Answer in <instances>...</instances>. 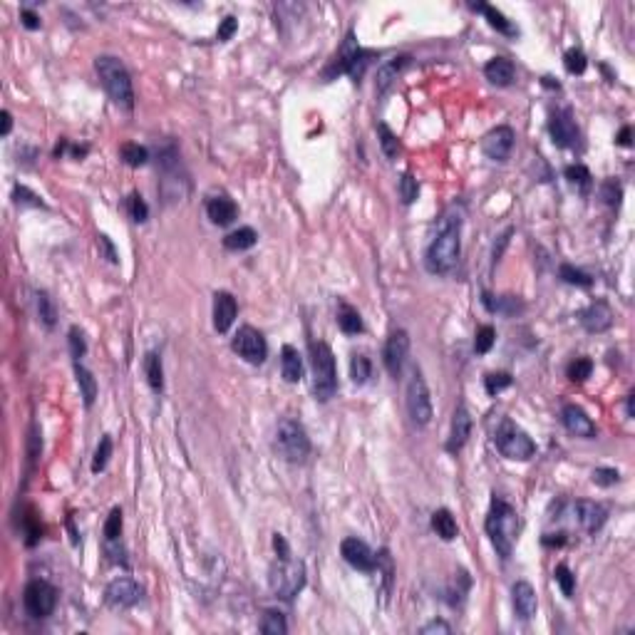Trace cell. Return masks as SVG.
<instances>
[{
    "label": "cell",
    "mask_w": 635,
    "mask_h": 635,
    "mask_svg": "<svg viewBox=\"0 0 635 635\" xmlns=\"http://www.w3.org/2000/svg\"><path fill=\"white\" fill-rule=\"evenodd\" d=\"M462 253V208L452 203L437 219L432 241L425 251V266L434 276H447L460 263Z\"/></svg>",
    "instance_id": "obj_1"
},
{
    "label": "cell",
    "mask_w": 635,
    "mask_h": 635,
    "mask_svg": "<svg viewBox=\"0 0 635 635\" xmlns=\"http://www.w3.org/2000/svg\"><path fill=\"white\" fill-rule=\"evenodd\" d=\"M519 514L516 509L512 507L509 502H504L502 497H494L491 499V509L486 514V536H489L491 546L497 549V554L502 559H509L514 551V544L519 539Z\"/></svg>",
    "instance_id": "obj_2"
},
{
    "label": "cell",
    "mask_w": 635,
    "mask_h": 635,
    "mask_svg": "<svg viewBox=\"0 0 635 635\" xmlns=\"http://www.w3.org/2000/svg\"><path fill=\"white\" fill-rule=\"evenodd\" d=\"M95 69L102 80V87L107 90L109 100L114 105L124 109L134 107V87H132V77H129L127 65L122 62L114 55H100L95 60Z\"/></svg>",
    "instance_id": "obj_3"
},
{
    "label": "cell",
    "mask_w": 635,
    "mask_h": 635,
    "mask_svg": "<svg viewBox=\"0 0 635 635\" xmlns=\"http://www.w3.org/2000/svg\"><path fill=\"white\" fill-rule=\"evenodd\" d=\"M310 365H313V392L315 400L328 402L337 392L335 355L326 340L310 342Z\"/></svg>",
    "instance_id": "obj_4"
},
{
    "label": "cell",
    "mask_w": 635,
    "mask_h": 635,
    "mask_svg": "<svg viewBox=\"0 0 635 635\" xmlns=\"http://www.w3.org/2000/svg\"><path fill=\"white\" fill-rule=\"evenodd\" d=\"M271 591L281 601H293L305 588V563L298 559H276L268 571Z\"/></svg>",
    "instance_id": "obj_5"
},
{
    "label": "cell",
    "mask_w": 635,
    "mask_h": 635,
    "mask_svg": "<svg viewBox=\"0 0 635 635\" xmlns=\"http://www.w3.org/2000/svg\"><path fill=\"white\" fill-rule=\"evenodd\" d=\"M276 449L278 454L283 457L286 462L290 464H303L308 460L310 454V439L305 427L300 425L298 420H286L278 422V429H276Z\"/></svg>",
    "instance_id": "obj_6"
},
{
    "label": "cell",
    "mask_w": 635,
    "mask_h": 635,
    "mask_svg": "<svg viewBox=\"0 0 635 635\" xmlns=\"http://www.w3.org/2000/svg\"><path fill=\"white\" fill-rule=\"evenodd\" d=\"M494 444L507 460L514 462H528L536 454V442L512 420L499 422L497 432H494Z\"/></svg>",
    "instance_id": "obj_7"
},
{
    "label": "cell",
    "mask_w": 635,
    "mask_h": 635,
    "mask_svg": "<svg viewBox=\"0 0 635 635\" xmlns=\"http://www.w3.org/2000/svg\"><path fill=\"white\" fill-rule=\"evenodd\" d=\"M407 412L417 427H427L432 422V397L420 370H412V377L407 382Z\"/></svg>",
    "instance_id": "obj_8"
},
{
    "label": "cell",
    "mask_w": 635,
    "mask_h": 635,
    "mask_svg": "<svg viewBox=\"0 0 635 635\" xmlns=\"http://www.w3.org/2000/svg\"><path fill=\"white\" fill-rule=\"evenodd\" d=\"M22 606L32 618H48L58 606V588L43 578H35L22 591Z\"/></svg>",
    "instance_id": "obj_9"
},
{
    "label": "cell",
    "mask_w": 635,
    "mask_h": 635,
    "mask_svg": "<svg viewBox=\"0 0 635 635\" xmlns=\"http://www.w3.org/2000/svg\"><path fill=\"white\" fill-rule=\"evenodd\" d=\"M231 347H234V350L239 352V358H243L248 365H261V363H266V358H268L266 337H263L261 330H256V328H251V326L239 328Z\"/></svg>",
    "instance_id": "obj_10"
},
{
    "label": "cell",
    "mask_w": 635,
    "mask_h": 635,
    "mask_svg": "<svg viewBox=\"0 0 635 635\" xmlns=\"http://www.w3.org/2000/svg\"><path fill=\"white\" fill-rule=\"evenodd\" d=\"M549 134L551 142L561 149H576L581 145V132L576 127L571 109H556L549 117Z\"/></svg>",
    "instance_id": "obj_11"
},
{
    "label": "cell",
    "mask_w": 635,
    "mask_h": 635,
    "mask_svg": "<svg viewBox=\"0 0 635 635\" xmlns=\"http://www.w3.org/2000/svg\"><path fill=\"white\" fill-rule=\"evenodd\" d=\"M407 355H410V335L405 330H392L387 342H385V350H382V360H385V368L392 377H400L402 368L407 363Z\"/></svg>",
    "instance_id": "obj_12"
},
{
    "label": "cell",
    "mask_w": 635,
    "mask_h": 635,
    "mask_svg": "<svg viewBox=\"0 0 635 635\" xmlns=\"http://www.w3.org/2000/svg\"><path fill=\"white\" fill-rule=\"evenodd\" d=\"M514 142H516V134H514L512 127H507V124L504 127H494L481 139V152L491 161H507L514 152Z\"/></svg>",
    "instance_id": "obj_13"
},
{
    "label": "cell",
    "mask_w": 635,
    "mask_h": 635,
    "mask_svg": "<svg viewBox=\"0 0 635 635\" xmlns=\"http://www.w3.org/2000/svg\"><path fill=\"white\" fill-rule=\"evenodd\" d=\"M105 601H107V606H112V608H132V606H137L139 601H142V588H139V583L132 581V578L119 576L107 583V588H105Z\"/></svg>",
    "instance_id": "obj_14"
},
{
    "label": "cell",
    "mask_w": 635,
    "mask_h": 635,
    "mask_svg": "<svg viewBox=\"0 0 635 635\" xmlns=\"http://www.w3.org/2000/svg\"><path fill=\"white\" fill-rule=\"evenodd\" d=\"M340 554L352 568H358V571H363V573H370L377 568V559H375L373 549H370L363 539H358V536H347V539H342Z\"/></svg>",
    "instance_id": "obj_15"
},
{
    "label": "cell",
    "mask_w": 635,
    "mask_h": 635,
    "mask_svg": "<svg viewBox=\"0 0 635 635\" xmlns=\"http://www.w3.org/2000/svg\"><path fill=\"white\" fill-rule=\"evenodd\" d=\"M561 422H563V427L573 434V437H581V439H593L598 434L596 425L593 420L586 415V410L578 405H566L561 410Z\"/></svg>",
    "instance_id": "obj_16"
},
{
    "label": "cell",
    "mask_w": 635,
    "mask_h": 635,
    "mask_svg": "<svg viewBox=\"0 0 635 635\" xmlns=\"http://www.w3.org/2000/svg\"><path fill=\"white\" fill-rule=\"evenodd\" d=\"M512 606L519 620H531L539 610V596L528 581H516L512 588Z\"/></svg>",
    "instance_id": "obj_17"
},
{
    "label": "cell",
    "mask_w": 635,
    "mask_h": 635,
    "mask_svg": "<svg viewBox=\"0 0 635 635\" xmlns=\"http://www.w3.org/2000/svg\"><path fill=\"white\" fill-rule=\"evenodd\" d=\"M573 514H576V521L581 523V528L586 531V534H596V531H601L603 523H606V519H608V512H606L601 504L588 502V499H578V502L573 504Z\"/></svg>",
    "instance_id": "obj_18"
},
{
    "label": "cell",
    "mask_w": 635,
    "mask_h": 635,
    "mask_svg": "<svg viewBox=\"0 0 635 635\" xmlns=\"http://www.w3.org/2000/svg\"><path fill=\"white\" fill-rule=\"evenodd\" d=\"M469 434H472L469 410H467L464 402H460V405H457V410H454V415H452V429H449L447 452H452V454L460 452V449L467 444V439H469Z\"/></svg>",
    "instance_id": "obj_19"
},
{
    "label": "cell",
    "mask_w": 635,
    "mask_h": 635,
    "mask_svg": "<svg viewBox=\"0 0 635 635\" xmlns=\"http://www.w3.org/2000/svg\"><path fill=\"white\" fill-rule=\"evenodd\" d=\"M360 53V45L358 40H355V32H347L345 40H342L340 50L335 53V58L330 60V65L326 67V72H323V77H326V82H330L335 75H342V72H347L352 65V60H355V55Z\"/></svg>",
    "instance_id": "obj_20"
},
{
    "label": "cell",
    "mask_w": 635,
    "mask_h": 635,
    "mask_svg": "<svg viewBox=\"0 0 635 635\" xmlns=\"http://www.w3.org/2000/svg\"><path fill=\"white\" fill-rule=\"evenodd\" d=\"M581 326L588 333H606L613 326V310L606 300H596L586 310H581Z\"/></svg>",
    "instance_id": "obj_21"
},
{
    "label": "cell",
    "mask_w": 635,
    "mask_h": 635,
    "mask_svg": "<svg viewBox=\"0 0 635 635\" xmlns=\"http://www.w3.org/2000/svg\"><path fill=\"white\" fill-rule=\"evenodd\" d=\"M236 313H239V305H236V298L226 290H219L214 295V328L216 333H229V328L234 326Z\"/></svg>",
    "instance_id": "obj_22"
},
{
    "label": "cell",
    "mask_w": 635,
    "mask_h": 635,
    "mask_svg": "<svg viewBox=\"0 0 635 635\" xmlns=\"http://www.w3.org/2000/svg\"><path fill=\"white\" fill-rule=\"evenodd\" d=\"M407 62H410V55H397V58L380 65L377 77H375V90H377V95H385V92L395 85V80L400 77L402 69L407 67Z\"/></svg>",
    "instance_id": "obj_23"
},
{
    "label": "cell",
    "mask_w": 635,
    "mask_h": 635,
    "mask_svg": "<svg viewBox=\"0 0 635 635\" xmlns=\"http://www.w3.org/2000/svg\"><path fill=\"white\" fill-rule=\"evenodd\" d=\"M206 214L216 226H229L239 216V206L234 203V199L221 194V196H211L206 201Z\"/></svg>",
    "instance_id": "obj_24"
},
{
    "label": "cell",
    "mask_w": 635,
    "mask_h": 635,
    "mask_svg": "<svg viewBox=\"0 0 635 635\" xmlns=\"http://www.w3.org/2000/svg\"><path fill=\"white\" fill-rule=\"evenodd\" d=\"M469 8L474 13H481V15L486 18V22H489V25L494 27L497 32L507 35V38H516V35H519L516 25H514V22L509 20V18L504 15L502 11H497L494 6H486V3H469Z\"/></svg>",
    "instance_id": "obj_25"
},
{
    "label": "cell",
    "mask_w": 635,
    "mask_h": 635,
    "mask_svg": "<svg viewBox=\"0 0 635 635\" xmlns=\"http://www.w3.org/2000/svg\"><path fill=\"white\" fill-rule=\"evenodd\" d=\"M514 75H516V67L507 58H491L484 65V77L497 87H509L514 82Z\"/></svg>",
    "instance_id": "obj_26"
},
{
    "label": "cell",
    "mask_w": 635,
    "mask_h": 635,
    "mask_svg": "<svg viewBox=\"0 0 635 635\" xmlns=\"http://www.w3.org/2000/svg\"><path fill=\"white\" fill-rule=\"evenodd\" d=\"M281 373L286 382H300L303 380V358L293 345H283L281 350Z\"/></svg>",
    "instance_id": "obj_27"
},
{
    "label": "cell",
    "mask_w": 635,
    "mask_h": 635,
    "mask_svg": "<svg viewBox=\"0 0 635 635\" xmlns=\"http://www.w3.org/2000/svg\"><path fill=\"white\" fill-rule=\"evenodd\" d=\"M337 328H340L345 335H358V333L365 330L363 318H360L358 308H352L350 303H340L337 308Z\"/></svg>",
    "instance_id": "obj_28"
},
{
    "label": "cell",
    "mask_w": 635,
    "mask_h": 635,
    "mask_svg": "<svg viewBox=\"0 0 635 635\" xmlns=\"http://www.w3.org/2000/svg\"><path fill=\"white\" fill-rule=\"evenodd\" d=\"M258 241V234L251 229V226H241V229L231 231L229 236L224 239V246L229 248V251H248V248H253Z\"/></svg>",
    "instance_id": "obj_29"
},
{
    "label": "cell",
    "mask_w": 635,
    "mask_h": 635,
    "mask_svg": "<svg viewBox=\"0 0 635 635\" xmlns=\"http://www.w3.org/2000/svg\"><path fill=\"white\" fill-rule=\"evenodd\" d=\"M432 528L437 531L439 539H444V541H454L457 539V534H460L457 521H454V516H452L449 509H437V512L432 514Z\"/></svg>",
    "instance_id": "obj_30"
},
{
    "label": "cell",
    "mask_w": 635,
    "mask_h": 635,
    "mask_svg": "<svg viewBox=\"0 0 635 635\" xmlns=\"http://www.w3.org/2000/svg\"><path fill=\"white\" fill-rule=\"evenodd\" d=\"M75 380H77V385H80V395H82V400H85V407H92L95 405V400H97L95 375H92L85 365L75 363Z\"/></svg>",
    "instance_id": "obj_31"
},
{
    "label": "cell",
    "mask_w": 635,
    "mask_h": 635,
    "mask_svg": "<svg viewBox=\"0 0 635 635\" xmlns=\"http://www.w3.org/2000/svg\"><path fill=\"white\" fill-rule=\"evenodd\" d=\"M481 300H484L486 310H491V313H502V315H514L516 310L523 308V305L519 303V298H514V295H499V298H494V295L484 293Z\"/></svg>",
    "instance_id": "obj_32"
},
{
    "label": "cell",
    "mask_w": 635,
    "mask_h": 635,
    "mask_svg": "<svg viewBox=\"0 0 635 635\" xmlns=\"http://www.w3.org/2000/svg\"><path fill=\"white\" fill-rule=\"evenodd\" d=\"M145 373H147V382L154 392L164 390V370H161V358L156 352H147L145 358Z\"/></svg>",
    "instance_id": "obj_33"
},
{
    "label": "cell",
    "mask_w": 635,
    "mask_h": 635,
    "mask_svg": "<svg viewBox=\"0 0 635 635\" xmlns=\"http://www.w3.org/2000/svg\"><path fill=\"white\" fill-rule=\"evenodd\" d=\"M563 174H566V179L573 184V187L578 189L581 194H588L593 189V176L591 171H588V166L583 164H571L563 169Z\"/></svg>",
    "instance_id": "obj_34"
},
{
    "label": "cell",
    "mask_w": 635,
    "mask_h": 635,
    "mask_svg": "<svg viewBox=\"0 0 635 635\" xmlns=\"http://www.w3.org/2000/svg\"><path fill=\"white\" fill-rule=\"evenodd\" d=\"M261 633L266 635H286L288 633V623H286V615L281 610H266L261 618Z\"/></svg>",
    "instance_id": "obj_35"
},
{
    "label": "cell",
    "mask_w": 635,
    "mask_h": 635,
    "mask_svg": "<svg viewBox=\"0 0 635 635\" xmlns=\"http://www.w3.org/2000/svg\"><path fill=\"white\" fill-rule=\"evenodd\" d=\"M377 139H380V147H382V154L387 159H395L400 154V139H397V134L385 122L377 124Z\"/></svg>",
    "instance_id": "obj_36"
},
{
    "label": "cell",
    "mask_w": 635,
    "mask_h": 635,
    "mask_svg": "<svg viewBox=\"0 0 635 635\" xmlns=\"http://www.w3.org/2000/svg\"><path fill=\"white\" fill-rule=\"evenodd\" d=\"M119 154H122L124 164L134 166V169H137V166H145L147 161H149V152H147V147L134 145V142H127V145H122Z\"/></svg>",
    "instance_id": "obj_37"
},
{
    "label": "cell",
    "mask_w": 635,
    "mask_h": 635,
    "mask_svg": "<svg viewBox=\"0 0 635 635\" xmlns=\"http://www.w3.org/2000/svg\"><path fill=\"white\" fill-rule=\"evenodd\" d=\"M373 375V363L365 355H352L350 358V377L355 385H365Z\"/></svg>",
    "instance_id": "obj_38"
},
{
    "label": "cell",
    "mask_w": 635,
    "mask_h": 635,
    "mask_svg": "<svg viewBox=\"0 0 635 635\" xmlns=\"http://www.w3.org/2000/svg\"><path fill=\"white\" fill-rule=\"evenodd\" d=\"M559 276H561V281H566L568 286H578V288H591L593 286V278L588 276V273L573 268L571 263H563V266L559 268Z\"/></svg>",
    "instance_id": "obj_39"
},
{
    "label": "cell",
    "mask_w": 635,
    "mask_h": 635,
    "mask_svg": "<svg viewBox=\"0 0 635 635\" xmlns=\"http://www.w3.org/2000/svg\"><path fill=\"white\" fill-rule=\"evenodd\" d=\"M377 58V53L375 50H363L360 48V53L355 55V60H352L350 69H347V75L352 77V82H360L365 75V69H368V65L373 62V60Z\"/></svg>",
    "instance_id": "obj_40"
},
{
    "label": "cell",
    "mask_w": 635,
    "mask_h": 635,
    "mask_svg": "<svg viewBox=\"0 0 635 635\" xmlns=\"http://www.w3.org/2000/svg\"><path fill=\"white\" fill-rule=\"evenodd\" d=\"M109 457H112V437H109V434H105V437L100 439V444H97L95 457H92V472H95V474H100V472L107 467Z\"/></svg>",
    "instance_id": "obj_41"
},
{
    "label": "cell",
    "mask_w": 635,
    "mask_h": 635,
    "mask_svg": "<svg viewBox=\"0 0 635 635\" xmlns=\"http://www.w3.org/2000/svg\"><path fill=\"white\" fill-rule=\"evenodd\" d=\"M35 300H38V315H40V321H43L48 328H53V326H55V321H58V310H55L53 298H50V295L45 293V290H38Z\"/></svg>",
    "instance_id": "obj_42"
},
{
    "label": "cell",
    "mask_w": 635,
    "mask_h": 635,
    "mask_svg": "<svg viewBox=\"0 0 635 635\" xmlns=\"http://www.w3.org/2000/svg\"><path fill=\"white\" fill-rule=\"evenodd\" d=\"M563 67H566L571 75H583L588 67V60H586V55H583V50L581 48L566 50V55H563Z\"/></svg>",
    "instance_id": "obj_43"
},
{
    "label": "cell",
    "mask_w": 635,
    "mask_h": 635,
    "mask_svg": "<svg viewBox=\"0 0 635 635\" xmlns=\"http://www.w3.org/2000/svg\"><path fill=\"white\" fill-rule=\"evenodd\" d=\"M554 578H556V583L561 586V591H563V596L571 598L573 591H576V576L571 573V568H568L566 563H559L556 571H554Z\"/></svg>",
    "instance_id": "obj_44"
},
{
    "label": "cell",
    "mask_w": 635,
    "mask_h": 635,
    "mask_svg": "<svg viewBox=\"0 0 635 635\" xmlns=\"http://www.w3.org/2000/svg\"><path fill=\"white\" fill-rule=\"evenodd\" d=\"M601 199H603L606 206L615 208L620 203V199H623V187H620L615 179H606V182L601 184Z\"/></svg>",
    "instance_id": "obj_45"
},
{
    "label": "cell",
    "mask_w": 635,
    "mask_h": 635,
    "mask_svg": "<svg viewBox=\"0 0 635 635\" xmlns=\"http://www.w3.org/2000/svg\"><path fill=\"white\" fill-rule=\"evenodd\" d=\"M122 509L114 507L112 512H109L107 521H105V539L107 541H119V536H122Z\"/></svg>",
    "instance_id": "obj_46"
},
{
    "label": "cell",
    "mask_w": 635,
    "mask_h": 635,
    "mask_svg": "<svg viewBox=\"0 0 635 635\" xmlns=\"http://www.w3.org/2000/svg\"><path fill=\"white\" fill-rule=\"evenodd\" d=\"M69 352H72V358H75V363H80L82 358H85V352H87V340H85V333L80 330L77 326L69 328Z\"/></svg>",
    "instance_id": "obj_47"
},
{
    "label": "cell",
    "mask_w": 635,
    "mask_h": 635,
    "mask_svg": "<svg viewBox=\"0 0 635 635\" xmlns=\"http://www.w3.org/2000/svg\"><path fill=\"white\" fill-rule=\"evenodd\" d=\"M568 377L573 380V382H583V380L591 377L593 373V360L591 358H576L571 365H568Z\"/></svg>",
    "instance_id": "obj_48"
},
{
    "label": "cell",
    "mask_w": 635,
    "mask_h": 635,
    "mask_svg": "<svg viewBox=\"0 0 635 635\" xmlns=\"http://www.w3.org/2000/svg\"><path fill=\"white\" fill-rule=\"evenodd\" d=\"M397 189H400L402 203H412L417 199V194H420V184H417V179L410 174V171L400 176V184H397Z\"/></svg>",
    "instance_id": "obj_49"
},
{
    "label": "cell",
    "mask_w": 635,
    "mask_h": 635,
    "mask_svg": "<svg viewBox=\"0 0 635 635\" xmlns=\"http://www.w3.org/2000/svg\"><path fill=\"white\" fill-rule=\"evenodd\" d=\"M509 385H512V375L509 373H489L484 377V387H486V392H489L491 397L499 395L502 390H507Z\"/></svg>",
    "instance_id": "obj_50"
},
{
    "label": "cell",
    "mask_w": 635,
    "mask_h": 635,
    "mask_svg": "<svg viewBox=\"0 0 635 635\" xmlns=\"http://www.w3.org/2000/svg\"><path fill=\"white\" fill-rule=\"evenodd\" d=\"M127 206H129V216H132L137 224H145V221L149 219V206H147V201L139 196L137 192L127 199Z\"/></svg>",
    "instance_id": "obj_51"
},
{
    "label": "cell",
    "mask_w": 635,
    "mask_h": 635,
    "mask_svg": "<svg viewBox=\"0 0 635 635\" xmlns=\"http://www.w3.org/2000/svg\"><path fill=\"white\" fill-rule=\"evenodd\" d=\"M494 340H497V330L491 326H481L474 337V350L479 352V355H486V352L491 350V345H494Z\"/></svg>",
    "instance_id": "obj_52"
},
{
    "label": "cell",
    "mask_w": 635,
    "mask_h": 635,
    "mask_svg": "<svg viewBox=\"0 0 635 635\" xmlns=\"http://www.w3.org/2000/svg\"><path fill=\"white\" fill-rule=\"evenodd\" d=\"M40 452H43V439H40L38 425L32 422L30 425V437H27V462H30V469L35 467V462L40 460Z\"/></svg>",
    "instance_id": "obj_53"
},
{
    "label": "cell",
    "mask_w": 635,
    "mask_h": 635,
    "mask_svg": "<svg viewBox=\"0 0 635 635\" xmlns=\"http://www.w3.org/2000/svg\"><path fill=\"white\" fill-rule=\"evenodd\" d=\"M13 199H15L18 206H35V208H43V199L38 196V194H32L27 187H22V184H18L15 189H13Z\"/></svg>",
    "instance_id": "obj_54"
},
{
    "label": "cell",
    "mask_w": 635,
    "mask_h": 635,
    "mask_svg": "<svg viewBox=\"0 0 635 635\" xmlns=\"http://www.w3.org/2000/svg\"><path fill=\"white\" fill-rule=\"evenodd\" d=\"M591 479H593V484H598V486H613L620 481V474H618V469H613V467H598V469H593Z\"/></svg>",
    "instance_id": "obj_55"
},
{
    "label": "cell",
    "mask_w": 635,
    "mask_h": 635,
    "mask_svg": "<svg viewBox=\"0 0 635 635\" xmlns=\"http://www.w3.org/2000/svg\"><path fill=\"white\" fill-rule=\"evenodd\" d=\"M239 30V20H236L234 15H226L224 20H221L219 25V32H216V38L221 40V43H226V40L234 38V32Z\"/></svg>",
    "instance_id": "obj_56"
},
{
    "label": "cell",
    "mask_w": 635,
    "mask_h": 635,
    "mask_svg": "<svg viewBox=\"0 0 635 635\" xmlns=\"http://www.w3.org/2000/svg\"><path fill=\"white\" fill-rule=\"evenodd\" d=\"M97 246H100V251L105 253V258H107L109 263H117L119 261V258H117V248H114V243L109 241L107 234L97 236Z\"/></svg>",
    "instance_id": "obj_57"
},
{
    "label": "cell",
    "mask_w": 635,
    "mask_h": 635,
    "mask_svg": "<svg viewBox=\"0 0 635 635\" xmlns=\"http://www.w3.org/2000/svg\"><path fill=\"white\" fill-rule=\"evenodd\" d=\"M420 633H422V635H432V633L449 635V633H452V628H449V623H444V620H432V623L422 625V628H420Z\"/></svg>",
    "instance_id": "obj_58"
},
{
    "label": "cell",
    "mask_w": 635,
    "mask_h": 635,
    "mask_svg": "<svg viewBox=\"0 0 635 635\" xmlns=\"http://www.w3.org/2000/svg\"><path fill=\"white\" fill-rule=\"evenodd\" d=\"M20 20H22V25H25L27 30H38V27H40L38 13L30 11V8H22V11H20Z\"/></svg>",
    "instance_id": "obj_59"
},
{
    "label": "cell",
    "mask_w": 635,
    "mask_h": 635,
    "mask_svg": "<svg viewBox=\"0 0 635 635\" xmlns=\"http://www.w3.org/2000/svg\"><path fill=\"white\" fill-rule=\"evenodd\" d=\"M273 549H276L278 559H288V556H290L288 544H286V539L281 534H273Z\"/></svg>",
    "instance_id": "obj_60"
},
{
    "label": "cell",
    "mask_w": 635,
    "mask_h": 635,
    "mask_svg": "<svg viewBox=\"0 0 635 635\" xmlns=\"http://www.w3.org/2000/svg\"><path fill=\"white\" fill-rule=\"evenodd\" d=\"M541 544L544 546H563L566 544V534L561 531V534H546L544 539H541Z\"/></svg>",
    "instance_id": "obj_61"
},
{
    "label": "cell",
    "mask_w": 635,
    "mask_h": 635,
    "mask_svg": "<svg viewBox=\"0 0 635 635\" xmlns=\"http://www.w3.org/2000/svg\"><path fill=\"white\" fill-rule=\"evenodd\" d=\"M0 119H3V129H0V134H3V137H8V134H11V129H13V114L8 112V109H3V112H0Z\"/></svg>",
    "instance_id": "obj_62"
},
{
    "label": "cell",
    "mask_w": 635,
    "mask_h": 635,
    "mask_svg": "<svg viewBox=\"0 0 635 635\" xmlns=\"http://www.w3.org/2000/svg\"><path fill=\"white\" fill-rule=\"evenodd\" d=\"M618 145L620 147H630V127H623L618 134Z\"/></svg>",
    "instance_id": "obj_63"
},
{
    "label": "cell",
    "mask_w": 635,
    "mask_h": 635,
    "mask_svg": "<svg viewBox=\"0 0 635 635\" xmlns=\"http://www.w3.org/2000/svg\"><path fill=\"white\" fill-rule=\"evenodd\" d=\"M633 400H635V395L630 392V395H628V402H625V410H628V417H633V415H635V412H633Z\"/></svg>",
    "instance_id": "obj_64"
}]
</instances>
